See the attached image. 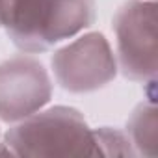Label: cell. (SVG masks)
I'll use <instances>...</instances> for the list:
<instances>
[{
  "label": "cell",
  "mask_w": 158,
  "mask_h": 158,
  "mask_svg": "<svg viewBox=\"0 0 158 158\" xmlns=\"http://www.w3.org/2000/svg\"><path fill=\"white\" fill-rule=\"evenodd\" d=\"M52 97V82L45 65L19 54L0 63V119L17 123L39 112Z\"/></svg>",
  "instance_id": "5"
},
{
  "label": "cell",
  "mask_w": 158,
  "mask_h": 158,
  "mask_svg": "<svg viewBox=\"0 0 158 158\" xmlns=\"http://www.w3.org/2000/svg\"><path fill=\"white\" fill-rule=\"evenodd\" d=\"M95 0H0V28L28 54L47 52L95 23Z\"/></svg>",
  "instance_id": "1"
},
{
  "label": "cell",
  "mask_w": 158,
  "mask_h": 158,
  "mask_svg": "<svg viewBox=\"0 0 158 158\" xmlns=\"http://www.w3.org/2000/svg\"><path fill=\"white\" fill-rule=\"evenodd\" d=\"M56 82L69 93H91L108 86L117 74V61L101 32H88L52 54Z\"/></svg>",
  "instance_id": "4"
},
{
  "label": "cell",
  "mask_w": 158,
  "mask_h": 158,
  "mask_svg": "<svg viewBox=\"0 0 158 158\" xmlns=\"http://www.w3.org/2000/svg\"><path fill=\"white\" fill-rule=\"evenodd\" d=\"M93 138L99 156H136L128 136L117 128L101 127L93 128Z\"/></svg>",
  "instance_id": "7"
},
{
  "label": "cell",
  "mask_w": 158,
  "mask_h": 158,
  "mask_svg": "<svg viewBox=\"0 0 158 158\" xmlns=\"http://www.w3.org/2000/svg\"><path fill=\"white\" fill-rule=\"evenodd\" d=\"M4 143L13 156H97L93 128L71 106H52L17 121Z\"/></svg>",
  "instance_id": "2"
},
{
  "label": "cell",
  "mask_w": 158,
  "mask_h": 158,
  "mask_svg": "<svg viewBox=\"0 0 158 158\" xmlns=\"http://www.w3.org/2000/svg\"><path fill=\"white\" fill-rule=\"evenodd\" d=\"M117 69L134 82H156V0H128L114 17Z\"/></svg>",
  "instance_id": "3"
},
{
  "label": "cell",
  "mask_w": 158,
  "mask_h": 158,
  "mask_svg": "<svg viewBox=\"0 0 158 158\" xmlns=\"http://www.w3.org/2000/svg\"><path fill=\"white\" fill-rule=\"evenodd\" d=\"M156 106L152 101L141 102L134 108L127 123V136L136 154L156 156Z\"/></svg>",
  "instance_id": "6"
}]
</instances>
